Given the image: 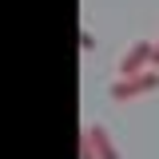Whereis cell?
Instances as JSON below:
<instances>
[{"label":"cell","instance_id":"1","mask_svg":"<svg viewBox=\"0 0 159 159\" xmlns=\"http://www.w3.org/2000/svg\"><path fill=\"white\" fill-rule=\"evenodd\" d=\"M155 88H159V72L147 68V72H139V76H116L107 96L123 103V99H135V96H143V92H155Z\"/></svg>","mask_w":159,"mask_h":159},{"label":"cell","instance_id":"2","mask_svg":"<svg viewBox=\"0 0 159 159\" xmlns=\"http://www.w3.org/2000/svg\"><path fill=\"white\" fill-rule=\"evenodd\" d=\"M151 60H155V44H151V40H135V44L123 52V60H119V76H139V72H147Z\"/></svg>","mask_w":159,"mask_h":159},{"label":"cell","instance_id":"3","mask_svg":"<svg viewBox=\"0 0 159 159\" xmlns=\"http://www.w3.org/2000/svg\"><path fill=\"white\" fill-rule=\"evenodd\" d=\"M88 135H92V143H96V159H119L111 135L103 131V123H92V127H88Z\"/></svg>","mask_w":159,"mask_h":159},{"label":"cell","instance_id":"4","mask_svg":"<svg viewBox=\"0 0 159 159\" xmlns=\"http://www.w3.org/2000/svg\"><path fill=\"white\" fill-rule=\"evenodd\" d=\"M80 159H96V143H92V135L80 127Z\"/></svg>","mask_w":159,"mask_h":159},{"label":"cell","instance_id":"5","mask_svg":"<svg viewBox=\"0 0 159 159\" xmlns=\"http://www.w3.org/2000/svg\"><path fill=\"white\" fill-rule=\"evenodd\" d=\"M80 48H84V52H92V48H96V36H92V32H84V28H80Z\"/></svg>","mask_w":159,"mask_h":159},{"label":"cell","instance_id":"6","mask_svg":"<svg viewBox=\"0 0 159 159\" xmlns=\"http://www.w3.org/2000/svg\"><path fill=\"white\" fill-rule=\"evenodd\" d=\"M151 64H155V68H159V40H155V60H151Z\"/></svg>","mask_w":159,"mask_h":159}]
</instances>
